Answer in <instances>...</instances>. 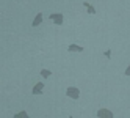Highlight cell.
Returning <instances> with one entry per match:
<instances>
[{
  "label": "cell",
  "mask_w": 130,
  "mask_h": 118,
  "mask_svg": "<svg viewBox=\"0 0 130 118\" xmlns=\"http://www.w3.org/2000/svg\"><path fill=\"white\" fill-rule=\"evenodd\" d=\"M66 96L71 99H78L80 98V90L77 87H68L66 88Z\"/></svg>",
  "instance_id": "6da1fadb"
},
{
  "label": "cell",
  "mask_w": 130,
  "mask_h": 118,
  "mask_svg": "<svg viewBox=\"0 0 130 118\" xmlns=\"http://www.w3.org/2000/svg\"><path fill=\"white\" fill-rule=\"evenodd\" d=\"M49 19H50L55 25H61V24L64 22V16H63L61 13H52V14L49 16Z\"/></svg>",
  "instance_id": "7a4b0ae2"
},
{
  "label": "cell",
  "mask_w": 130,
  "mask_h": 118,
  "mask_svg": "<svg viewBox=\"0 0 130 118\" xmlns=\"http://www.w3.org/2000/svg\"><path fill=\"white\" fill-rule=\"evenodd\" d=\"M97 116L99 118H115V113L108 110V109H99L97 110Z\"/></svg>",
  "instance_id": "3957f363"
},
{
  "label": "cell",
  "mask_w": 130,
  "mask_h": 118,
  "mask_svg": "<svg viewBox=\"0 0 130 118\" xmlns=\"http://www.w3.org/2000/svg\"><path fill=\"white\" fill-rule=\"evenodd\" d=\"M42 19H44V17H42V13H38V14L35 16V19H33L31 25H33V27H39V25L42 24Z\"/></svg>",
  "instance_id": "277c9868"
},
{
  "label": "cell",
  "mask_w": 130,
  "mask_h": 118,
  "mask_svg": "<svg viewBox=\"0 0 130 118\" xmlns=\"http://www.w3.org/2000/svg\"><path fill=\"white\" fill-rule=\"evenodd\" d=\"M42 88H44V84H42V82H38V84L33 87L31 93H33V95H41V93H42Z\"/></svg>",
  "instance_id": "5b68a950"
},
{
  "label": "cell",
  "mask_w": 130,
  "mask_h": 118,
  "mask_svg": "<svg viewBox=\"0 0 130 118\" xmlns=\"http://www.w3.org/2000/svg\"><path fill=\"white\" fill-rule=\"evenodd\" d=\"M68 50L69 52H83V46H80V44H69Z\"/></svg>",
  "instance_id": "8992f818"
},
{
  "label": "cell",
  "mask_w": 130,
  "mask_h": 118,
  "mask_svg": "<svg viewBox=\"0 0 130 118\" xmlns=\"http://www.w3.org/2000/svg\"><path fill=\"white\" fill-rule=\"evenodd\" d=\"M83 6H85L86 10H88V13H89V14H96V8L92 6L89 2H83Z\"/></svg>",
  "instance_id": "52a82bcc"
},
{
  "label": "cell",
  "mask_w": 130,
  "mask_h": 118,
  "mask_svg": "<svg viewBox=\"0 0 130 118\" xmlns=\"http://www.w3.org/2000/svg\"><path fill=\"white\" fill-rule=\"evenodd\" d=\"M41 76H42L44 79H49V77L52 76V71H50V69H41Z\"/></svg>",
  "instance_id": "ba28073f"
},
{
  "label": "cell",
  "mask_w": 130,
  "mask_h": 118,
  "mask_svg": "<svg viewBox=\"0 0 130 118\" xmlns=\"http://www.w3.org/2000/svg\"><path fill=\"white\" fill-rule=\"evenodd\" d=\"M14 118H30V115L27 113L25 110H22V112H19V113H16V115H14Z\"/></svg>",
  "instance_id": "9c48e42d"
},
{
  "label": "cell",
  "mask_w": 130,
  "mask_h": 118,
  "mask_svg": "<svg viewBox=\"0 0 130 118\" xmlns=\"http://www.w3.org/2000/svg\"><path fill=\"white\" fill-rule=\"evenodd\" d=\"M105 57H107V58H110V57H111V50H110V49H108V50H105Z\"/></svg>",
  "instance_id": "30bf717a"
},
{
  "label": "cell",
  "mask_w": 130,
  "mask_h": 118,
  "mask_svg": "<svg viewBox=\"0 0 130 118\" xmlns=\"http://www.w3.org/2000/svg\"><path fill=\"white\" fill-rule=\"evenodd\" d=\"M125 76H130V65L125 68Z\"/></svg>",
  "instance_id": "8fae6325"
},
{
  "label": "cell",
  "mask_w": 130,
  "mask_h": 118,
  "mask_svg": "<svg viewBox=\"0 0 130 118\" xmlns=\"http://www.w3.org/2000/svg\"><path fill=\"white\" fill-rule=\"evenodd\" d=\"M69 118H74V116H69Z\"/></svg>",
  "instance_id": "7c38bea8"
}]
</instances>
